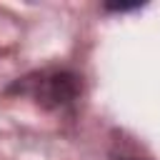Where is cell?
Wrapping results in <instances>:
<instances>
[{
	"mask_svg": "<svg viewBox=\"0 0 160 160\" xmlns=\"http://www.w3.org/2000/svg\"><path fill=\"white\" fill-rule=\"evenodd\" d=\"M78 92H80V82L72 72H55L40 82L38 98H42L52 105H65V102L75 100Z\"/></svg>",
	"mask_w": 160,
	"mask_h": 160,
	"instance_id": "cell-1",
	"label": "cell"
}]
</instances>
